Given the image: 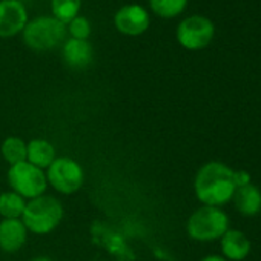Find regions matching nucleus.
<instances>
[{"label": "nucleus", "instance_id": "9", "mask_svg": "<svg viewBox=\"0 0 261 261\" xmlns=\"http://www.w3.org/2000/svg\"><path fill=\"white\" fill-rule=\"evenodd\" d=\"M28 23V11L20 0H0V39L20 34Z\"/></svg>", "mask_w": 261, "mask_h": 261}, {"label": "nucleus", "instance_id": "2", "mask_svg": "<svg viewBox=\"0 0 261 261\" xmlns=\"http://www.w3.org/2000/svg\"><path fill=\"white\" fill-rule=\"evenodd\" d=\"M63 214V206L57 198L51 195H40L27 203L20 220L27 230L37 235H46L62 223Z\"/></svg>", "mask_w": 261, "mask_h": 261}, {"label": "nucleus", "instance_id": "21", "mask_svg": "<svg viewBox=\"0 0 261 261\" xmlns=\"http://www.w3.org/2000/svg\"><path fill=\"white\" fill-rule=\"evenodd\" d=\"M200 261H227V259L221 255H206Z\"/></svg>", "mask_w": 261, "mask_h": 261}, {"label": "nucleus", "instance_id": "10", "mask_svg": "<svg viewBox=\"0 0 261 261\" xmlns=\"http://www.w3.org/2000/svg\"><path fill=\"white\" fill-rule=\"evenodd\" d=\"M221 256H224L227 261H243L250 255L252 243L247 238V235L238 229H229L221 238Z\"/></svg>", "mask_w": 261, "mask_h": 261}, {"label": "nucleus", "instance_id": "6", "mask_svg": "<svg viewBox=\"0 0 261 261\" xmlns=\"http://www.w3.org/2000/svg\"><path fill=\"white\" fill-rule=\"evenodd\" d=\"M48 183L60 194L77 192L85 181L83 168L71 157H56L46 172Z\"/></svg>", "mask_w": 261, "mask_h": 261}, {"label": "nucleus", "instance_id": "7", "mask_svg": "<svg viewBox=\"0 0 261 261\" xmlns=\"http://www.w3.org/2000/svg\"><path fill=\"white\" fill-rule=\"evenodd\" d=\"M215 36V27L204 16H191L177 27V40L188 51L204 49Z\"/></svg>", "mask_w": 261, "mask_h": 261}, {"label": "nucleus", "instance_id": "11", "mask_svg": "<svg viewBox=\"0 0 261 261\" xmlns=\"http://www.w3.org/2000/svg\"><path fill=\"white\" fill-rule=\"evenodd\" d=\"M27 227L20 218H8L0 221V249L4 252H17L27 243Z\"/></svg>", "mask_w": 261, "mask_h": 261}, {"label": "nucleus", "instance_id": "5", "mask_svg": "<svg viewBox=\"0 0 261 261\" xmlns=\"http://www.w3.org/2000/svg\"><path fill=\"white\" fill-rule=\"evenodd\" d=\"M8 183L13 188V192L30 200L43 195L48 188V180L43 169L31 165L30 162L10 166Z\"/></svg>", "mask_w": 261, "mask_h": 261}, {"label": "nucleus", "instance_id": "15", "mask_svg": "<svg viewBox=\"0 0 261 261\" xmlns=\"http://www.w3.org/2000/svg\"><path fill=\"white\" fill-rule=\"evenodd\" d=\"M27 201L16 192H4L0 194V215L4 220L8 218H20L25 211Z\"/></svg>", "mask_w": 261, "mask_h": 261}, {"label": "nucleus", "instance_id": "8", "mask_svg": "<svg viewBox=\"0 0 261 261\" xmlns=\"http://www.w3.org/2000/svg\"><path fill=\"white\" fill-rule=\"evenodd\" d=\"M114 25L118 33L129 37H137L146 33L151 25V17L146 8L137 4H129L118 8L114 16Z\"/></svg>", "mask_w": 261, "mask_h": 261}, {"label": "nucleus", "instance_id": "1", "mask_svg": "<svg viewBox=\"0 0 261 261\" xmlns=\"http://www.w3.org/2000/svg\"><path fill=\"white\" fill-rule=\"evenodd\" d=\"M233 171L223 162H207L195 174L194 192L203 206L221 207L232 201L237 189Z\"/></svg>", "mask_w": 261, "mask_h": 261}, {"label": "nucleus", "instance_id": "14", "mask_svg": "<svg viewBox=\"0 0 261 261\" xmlns=\"http://www.w3.org/2000/svg\"><path fill=\"white\" fill-rule=\"evenodd\" d=\"M54 160L56 149L49 142L43 139H34L27 145V162H30L31 165L45 169L49 168Z\"/></svg>", "mask_w": 261, "mask_h": 261}, {"label": "nucleus", "instance_id": "4", "mask_svg": "<svg viewBox=\"0 0 261 261\" xmlns=\"http://www.w3.org/2000/svg\"><path fill=\"white\" fill-rule=\"evenodd\" d=\"M68 36L66 25L59 22L53 16H40L33 20H28L22 37L25 45L30 49L45 53L51 51L65 43Z\"/></svg>", "mask_w": 261, "mask_h": 261}, {"label": "nucleus", "instance_id": "3", "mask_svg": "<svg viewBox=\"0 0 261 261\" xmlns=\"http://www.w3.org/2000/svg\"><path fill=\"white\" fill-rule=\"evenodd\" d=\"M230 229L229 215L215 206H201L191 214L186 223L188 235L200 243L220 240Z\"/></svg>", "mask_w": 261, "mask_h": 261}, {"label": "nucleus", "instance_id": "18", "mask_svg": "<svg viewBox=\"0 0 261 261\" xmlns=\"http://www.w3.org/2000/svg\"><path fill=\"white\" fill-rule=\"evenodd\" d=\"M188 5V0H149L154 14L162 19H172L180 16Z\"/></svg>", "mask_w": 261, "mask_h": 261}, {"label": "nucleus", "instance_id": "16", "mask_svg": "<svg viewBox=\"0 0 261 261\" xmlns=\"http://www.w3.org/2000/svg\"><path fill=\"white\" fill-rule=\"evenodd\" d=\"M82 8V0H51L53 17H56L63 25H68L75 19Z\"/></svg>", "mask_w": 261, "mask_h": 261}, {"label": "nucleus", "instance_id": "12", "mask_svg": "<svg viewBox=\"0 0 261 261\" xmlns=\"http://www.w3.org/2000/svg\"><path fill=\"white\" fill-rule=\"evenodd\" d=\"M62 56L68 66L74 69H83L92 63L94 49L88 40L66 39L62 46Z\"/></svg>", "mask_w": 261, "mask_h": 261}, {"label": "nucleus", "instance_id": "19", "mask_svg": "<svg viewBox=\"0 0 261 261\" xmlns=\"http://www.w3.org/2000/svg\"><path fill=\"white\" fill-rule=\"evenodd\" d=\"M68 34L71 36V39H79V40H88L89 34H91V23L86 17L83 16H77L75 19H72L68 25H66Z\"/></svg>", "mask_w": 261, "mask_h": 261}, {"label": "nucleus", "instance_id": "20", "mask_svg": "<svg viewBox=\"0 0 261 261\" xmlns=\"http://www.w3.org/2000/svg\"><path fill=\"white\" fill-rule=\"evenodd\" d=\"M233 181H235L237 188H241V186L250 185L252 183V177H250V174L247 171L237 169V171H233Z\"/></svg>", "mask_w": 261, "mask_h": 261}, {"label": "nucleus", "instance_id": "17", "mask_svg": "<svg viewBox=\"0 0 261 261\" xmlns=\"http://www.w3.org/2000/svg\"><path fill=\"white\" fill-rule=\"evenodd\" d=\"M2 157L13 165L27 162V143L20 137H7L2 143Z\"/></svg>", "mask_w": 261, "mask_h": 261}, {"label": "nucleus", "instance_id": "13", "mask_svg": "<svg viewBox=\"0 0 261 261\" xmlns=\"http://www.w3.org/2000/svg\"><path fill=\"white\" fill-rule=\"evenodd\" d=\"M235 209L244 217H255L261 212V189L253 183L237 188L232 197Z\"/></svg>", "mask_w": 261, "mask_h": 261}, {"label": "nucleus", "instance_id": "22", "mask_svg": "<svg viewBox=\"0 0 261 261\" xmlns=\"http://www.w3.org/2000/svg\"><path fill=\"white\" fill-rule=\"evenodd\" d=\"M31 261H53V259L48 258V256H36V258H33Z\"/></svg>", "mask_w": 261, "mask_h": 261}]
</instances>
